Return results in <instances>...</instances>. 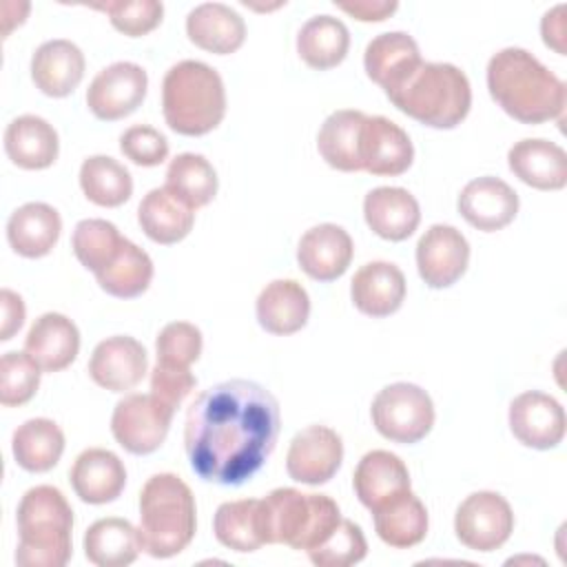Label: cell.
Masks as SVG:
<instances>
[{
    "instance_id": "6da1fadb",
    "label": "cell",
    "mask_w": 567,
    "mask_h": 567,
    "mask_svg": "<svg viewBox=\"0 0 567 567\" xmlns=\"http://www.w3.org/2000/svg\"><path fill=\"white\" fill-rule=\"evenodd\" d=\"M279 425L272 392L248 379L221 381L204 390L186 412L190 470L206 483L244 485L272 454Z\"/></svg>"
},
{
    "instance_id": "7a4b0ae2",
    "label": "cell",
    "mask_w": 567,
    "mask_h": 567,
    "mask_svg": "<svg viewBox=\"0 0 567 567\" xmlns=\"http://www.w3.org/2000/svg\"><path fill=\"white\" fill-rule=\"evenodd\" d=\"M487 89L492 100L523 124L563 120L565 82L520 47L501 49L489 58Z\"/></svg>"
},
{
    "instance_id": "3957f363",
    "label": "cell",
    "mask_w": 567,
    "mask_h": 567,
    "mask_svg": "<svg viewBox=\"0 0 567 567\" xmlns=\"http://www.w3.org/2000/svg\"><path fill=\"white\" fill-rule=\"evenodd\" d=\"M16 563L22 567H64L73 554V509L53 485H35L18 503Z\"/></svg>"
},
{
    "instance_id": "277c9868",
    "label": "cell",
    "mask_w": 567,
    "mask_h": 567,
    "mask_svg": "<svg viewBox=\"0 0 567 567\" xmlns=\"http://www.w3.org/2000/svg\"><path fill=\"white\" fill-rule=\"evenodd\" d=\"M385 95L401 113L430 128L458 126L472 106L470 80L450 62H421Z\"/></svg>"
},
{
    "instance_id": "5b68a950",
    "label": "cell",
    "mask_w": 567,
    "mask_h": 567,
    "mask_svg": "<svg viewBox=\"0 0 567 567\" xmlns=\"http://www.w3.org/2000/svg\"><path fill=\"white\" fill-rule=\"evenodd\" d=\"M197 507L190 487L171 472L153 474L140 492V538L153 558L184 551L197 529Z\"/></svg>"
},
{
    "instance_id": "8992f818",
    "label": "cell",
    "mask_w": 567,
    "mask_h": 567,
    "mask_svg": "<svg viewBox=\"0 0 567 567\" xmlns=\"http://www.w3.org/2000/svg\"><path fill=\"white\" fill-rule=\"evenodd\" d=\"M162 111L166 124L188 137L206 135L226 115V89L221 75L199 60L173 64L162 82Z\"/></svg>"
},
{
    "instance_id": "52a82bcc",
    "label": "cell",
    "mask_w": 567,
    "mask_h": 567,
    "mask_svg": "<svg viewBox=\"0 0 567 567\" xmlns=\"http://www.w3.org/2000/svg\"><path fill=\"white\" fill-rule=\"evenodd\" d=\"M341 520L339 505L328 494H303L277 487L261 498V529L266 545H288L310 551L323 543Z\"/></svg>"
},
{
    "instance_id": "ba28073f",
    "label": "cell",
    "mask_w": 567,
    "mask_h": 567,
    "mask_svg": "<svg viewBox=\"0 0 567 567\" xmlns=\"http://www.w3.org/2000/svg\"><path fill=\"white\" fill-rule=\"evenodd\" d=\"M372 423L377 432L401 445H412L425 439L434 425V403L430 394L408 381L390 383L372 399Z\"/></svg>"
},
{
    "instance_id": "9c48e42d",
    "label": "cell",
    "mask_w": 567,
    "mask_h": 567,
    "mask_svg": "<svg viewBox=\"0 0 567 567\" xmlns=\"http://www.w3.org/2000/svg\"><path fill=\"white\" fill-rule=\"evenodd\" d=\"M177 410L151 394H128L117 401L111 416L115 441L135 456H146L159 450L171 430Z\"/></svg>"
},
{
    "instance_id": "30bf717a",
    "label": "cell",
    "mask_w": 567,
    "mask_h": 567,
    "mask_svg": "<svg viewBox=\"0 0 567 567\" xmlns=\"http://www.w3.org/2000/svg\"><path fill=\"white\" fill-rule=\"evenodd\" d=\"M456 538L474 551H494L514 532V512L498 492H474L456 509Z\"/></svg>"
},
{
    "instance_id": "8fae6325",
    "label": "cell",
    "mask_w": 567,
    "mask_h": 567,
    "mask_svg": "<svg viewBox=\"0 0 567 567\" xmlns=\"http://www.w3.org/2000/svg\"><path fill=\"white\" fill-rule=\"evenodd\" d=\"M148 75L135 62H113L104 66L89 84L86 106L104 122H115L131 115L146 97Z\"/></svg>"
},
{
    "instance_id": "7c38bea8",
    "label": "cell",
    "mask_w": 567,
    "mask_h": 567,
    "mask_svg": "<svg viewBox=\"0 0 567 567\" xmlns=\"http://www.w3.org/2000/svg\"><path fill=\"white\" fill-rule=\"evenodd\" d=\"M343 461V441L328 425H308L288 445V476L306 485L328 483Z\"/></svg>"
},
{
    "instance_id": "4fadbf2b",
    "label": "cell",
    "mask_w": 567,
    "mask_h": 567,
    "mask_svg": "<svg viewBox=\"0 0 567 567\" xmlns=\"http://www.w3.org/2000/svg\"><path fill=\"white\" fill-rule=\"evenodd\" d=\"M470 264L465 235L450 224H432L416 244V268L430 288H450Z\"/></svg>"
},
{
    "instance_id": "5bb4252c",
    "label": "cell",
    "mask_w": 567,
    "mask_h": 567,
    "mask_svg": "<svg viewBox=\"0 0 567 567\" xmlns=\"http://www.w3.org/2000/svg\"><path fill=\"white\" fill-rule=\"evenodd\" d=\"M565 410L545 392L529 390L509 403V430L532 450H554L565 439Z\"/></svg>"
},
{
    "instance_id": "9a60e30c",
    "label": "cell",
    "mask_w": 567,
    "mask_h": 567,
    "mask_svg": "<svg viewBox=\"0 0 567 567\" xmlns=\"http://www.w3.org/2000/svg\"><path fill=\"white\" fill-rule=\"evenodd\" d=\"M361 168L379 177H396L412 166L414 146L410 135L383 115H365L359 144Z\"/></svg>"
},
{
    "instance_id": "2e32d148",
    "label": "cell",
    "mask_w": 567,
    "mask_h": 567,
    "mask_svg": "<svg viewBox=\"0 0 567 567\" xmlns=\"http://www.w3.org/2000/svg\"><path fill=\"white\" fill-rule=\"evenodd\" d=\"M146 370V348L128 334H115L100 341L89 359V377L111 392L133 390L144 379Z\"/></svg>"
},
{
    "instance_id": "e0dca14e",
    "label": "cell",
    "mask_w": 567,
    "mask_h": 567,
    "mask_svg": "<svg viewBox=\"0 0 567 567\" xmlns=\"http://www.w3.org/2000/svg\"><path fill=\"white\" fill-rule=\"evenodd\" d=\"M461 217L483 233L509 226L518 213V193L501 177L483 175L467 182L456 199Z\"/></svg>"
},
{
    "instance_id": "ac0fdd59",
    "label": "cell",
    "mask_w": 567,
    "mask_h": 567,
    "mask_svg": "<svg viewBox=\"0 0 567 567\" xmlns=\"http://www.w3.org/2000/svg\"><path fill=\"white\" fill-rule=\"evenodd\" d=\"M354 255L352 239L337 224H319L308 228L297 246L299 268L315 281L328 284L339 279Z\"/></svg>"
},
{
    "instance_id": "d6986e66",
    "label": "cell",
    "mask_w": 567,
    "mask_h": 567,
    "mask_svg": "<svg viewBox=\"0 0 567 567\" xmlns=\"http://www.w3.org/2000/svg\"><path fill=\"white\" fill-rule=\"evenodd\" d=\"M69 481L80 501L89 505H104L124 492L126 467L115 452L89 447L73 461Z\"/></svg>"
},
{
    "instance_id": "ffe728a7",
    "label": "cell",
    "mask_w": 567,
    "mask_h": 567,
    "mask_svg": "<svg viewBox=\"0 0 567 567\" xmlns=\"http://www.w3.org/2000/svg\"><path fill=\"white\" fill-rule=\"evenodd\" d=\"M350 297L354 308L365 317H390L405 299V277L401 268L390 261H370L354 272Z\"/></svg>"
},
{
    "instance_id": "44dd1931",
    "label": "cell",
    "mask_w": 567,
    "mask_h": 567,
    "mask_svg": "<svg viewBox=\"0 0 567 567\" xmlns=\"http://www.w3.org/2000/svg\"><path fill=\"white\" fill-rule=\"evenodd\" d=\"M24 352L44 372H60L69 368L80 352L78 326L60 312L40 315L24 339Z\"/></svg>"
},
{
    "instance_id": "7402d4cb",
    "label": "cell",
    "mask_w": 567,
    "mask_h": 567,
    "mask_svg": "<svg viewBox=\"0 0 567 567\" xmlns=\"http://www.w3.org/2000/svg\"><path fill=\"white\" fill-rule=\"evenodd\" d=\"M84 53L71 40L42 42L31 58L33 84L49 97H66L84 78Z\"/></svg>"
},
{
    "instance_id": "603a6c76",
    "label": "cell",
    "mask_w": 567,
    "mask_h": 567,
    "mask_svg": "<svg viewBox=\"0 0 567 567\" xmlns=\"http://www.w3.org/2000/svg\"><path fill=\"white\" fill-rule=\"evenodd\" d=\"M509 171L538 190H560L567 184V153L549 140L527 137L507 151Z\"/></svg>"
},
{
    "instance_id": "cb8c5ba5",
    "label": "cell",
    "mask_w": 567,
    "mask_h": 567,
    "mask_svg": "<svg viewBox=\"0 0 567 567\" xmlns=\"http://www.w3.org/2000/svg\"><path fill=\"white\" fill-rule=\"evenodd\" d=\"M363 217L374 235L388 241L408 239L421 221L416 197L399 186L372 188L363 199Z\"/></svg>"
},
{
    "instance_id": "d4e9b609",
    "label": "cell",
    "mask_w": 567,
    "mask_h": 567,
    "mask_svg": "<svg viewBox=\"0 0 567 567\" xmlns=\"http://www.w3.org/2000/svg\"><path fill=\"white\" fill-rule=\"evenodd\" d=\"M186 35L208 53L228 55L244 44L246 22L224 2H202L186 16Z\"/></svg>"
},
{
    "instance_id": "484cf974",
    "label": "cell",
    "mask_w": 567,
    "mask_h": 567,
    "mask_svg": "<svg viewBox=\"0 0 567 567\" xmlns=\"http://www.w3.org/2000/svg\"><path fill=\"white\" fill-rule=\"evenodd\" d=\"M259 326L277 337L299 332L310 317V297L295 279H275L266 284L255 303Z\"/></svg>"
},
{
    "instance_id": "4316f807",
    "label": "cell",
    "mask_w": 567,
    "mask_h": 567,
    "mask_svg": "<svg viewBox=\"0 0 567 567\" xmlns=\"http://www.w3.org/2000/svg\"><path fill=\"white\" fill-rule=\"evenodd\" d=\"M421 51L412 35L405 31H388L372 38L363 53V66L372 82L383 91L401 84L419 64Z\"/></svg>"
},
{
    "instance_id": "83f0119b",
    "label": "cell",
    "mask_w": 567,
    "mask_h": 567,
    "mask_svg": "<svg viewBox=\"0 0 567 567\" xmlns=\"http://www.w3.org/2000/svg\"><path fill=\"white\" fill-rule=\"evenodd\" d=\"M62 233L60 213L44 202H27L7 221L9 246L27 259L44 257L53 250Z\"/></svg>"
},
{
    "instance_id": "f1b7e54d",
    "label": "cell",
    "mask_w": 567,
    "mask_h": 567,
    "mask_svg": "<svg viewBox=\"0 0 567 567\" xmlns=\"http://www.w3.org/2000/svg\"><path fill=\"white\" fill-rule=\"evenodd\" d=\"M4 153L24 171L49 168L60 153L58 131L40 115H20L4 131Z\"/></svg>"
},
{
    "instance_id": "f546056e",
    "label": "cell",
    "mask_w": 567,
    "mask_h": 567,
    "mask_svg": "<svg viewBox=\"0 0 567 567\" xmlns=\"http://www.w3.org/2000/svg\"><path fill=\"white\" fill-rule=\"evenodd\" d=\"M372 520L377 536L394 549L414 547L427 534V509L412 489L399 492L377 505Z\"/></svg>"
},
{
    "instance_id": "4dcf8cb0",
    "label": "cell",
    "mask_w": 567,
    "mask_h": 567,
    "mask_svg": "<svg viewBox=\"0 0 567 567\" xmlns=\"http://www.w3.org/2000/svg\"><path fill=\"white\" fill-rule=\"evenodd\" d=\"M137 221L151 241L171 246L193 230L195 210L162 186L142 197L137 206Z\"/></svg>"
},
{
    "instance_id": "1f68e13d",
    "label": "cell",
    "mask_w": 567,
    "mask_h": 567,
    "mask_svg": "<svg viewBox=\"0 0 567 567\" xmlns=\"http://www.w3.org/2000/svg\"><path fill=\"white\" fill-rule=\"evenodd\" d=\"M352 485L361 505L372 512L390 496L410 489V472L396 454L388 450H372L361 456Z\"/></svg>"
},
{
    "instance_id": "d6a6232c",
    "label": "cell",
    "mask_w": 567,
    "mask_h": 567,
    "mask_svg": "<svg viewBox=\"0 0 567 567\" xmlns=\"http://www.w3.org/2000/svg\"><path fill=\"white\" fill-rule=\"evenodd\" d=\"M142 549L140 529L126 518H100L84 534V554L97 567H126Z\"/></svg>"
},
{
    "instance_id": "836d02e7",
    "label": "cell",
    "mask_w": 567,
    "mask_h": 567,
    "mask_svg": "<svg viewBox=\"0 0 567 567\" xmlns=\"http://www.w3.org/2000/svg\"><path fill=\"white\" fill-rule=\"evenodd\" d=\"M363 122L365 113L354 109H339L323 120L317 135V151L328 166L341 173L363 171L359 157Z\"/></svg>"
},
{
    "instance_id": "e575fe53",
    "label": "cell",
    "mask_w": 567,
    "mask_h": 567,
    "mask_svg": "<svg viewBox=\"0 0 567 567\" xmlns=\"http://www.w3.org/2000/svg\"><path fill=\"white\" fill-rule=\"evenodd\" d=\"M350 49V31L334 16H312L297 33V53L315 71L341 64Z\"/></svg>"
},
{
    "instance_id": "d590c367",
    "label": "cell",
    "mask_w": 567,
    "mask_h": 567,
    "mask_svg": "<svg viewBox=\"0 0 567 567\" xmlns=\"http://www.w3.org/2000/svg\"><path fill=\"white\" fill-rule=\"evenodd\" d=\"M16 463L27 472H49L64 452V434L51 419H29L16 427L11 439Z\"/></svg>"
},
{
    "instance_id": "8d00e7d4",
    "label": "cell",
    "mask_w": 567,
    "mask_h": 567,
    "mask_svg": "<svg viewBox=\"0 0 567 567\" xmlns=\"http://www.w3.org/2000/svg\"><path fill=\"white\" fill-rule=\"evenodd\" d=\"M213 532L215 538L233 551H257L261 545H266L261 529V498L221 503L213 518Z\"/></svg>"
},
{
    "instance_id": "74e56055",
    "label": "cell",
    "mask_w": 567,
    "mask_h": 567,
    "mask_svg": "<svg viewBox=\"0 0 567 567\" xmlns=\"http://www.w3.org/2000/svg\"><path fill=\"white\" fill-rule=\"evenodd\" d=\"M100 288L117 299H133L148 290L153 281V259L131 239H122V246L113 261L95 275Z\"/></svg>"
},
{
    "instance_id": "f35d334b",
    "label": "cell",
    "mask_w": 567,
    "mask_h": 567,
    "mask_svg": "<svg viewBox=\"0 0 567 567\" xmlns=\"http://www.w3.org/2000/svg\"><path fill=\"white\" fill-rule=\"evenodd\" d=\"M217 173L199 153H179L166 168V188L193 210L206 206L217 195Z\"/></svg>"
},
{
    "instance_id": "ab89813d",
    "label": "cell",
    "mask_w": 567,
    "mask_h": 567,
    "mask_svg": "<svg viewBox=\"0 0 567 567\" xmlns=\"http://www.w3.org/2000/svg\"><path fill=\"white\" fill-rule=\"evenodd\" d=\"M80 188L84 197L97 206L115 208L131 199V173L109 155H91L80 166Z\"/></svg>"
},
{
    "instance_id": "60d3db41",
    "label": "cell",
    "mask_w": 567,
    "mask_h": 567,
    "mask_svg": "<svg viewBox=\"0 0 567 567\" xmlns=\"http://www.w3.org/2000/svg\"><path fill=\"white\" fill-rule=\"evenodd\" d=\"M122 239L124 237L120 235L115 224L93 217V219H82L75 224L71 246H73L78 261L86 270L97 275L102 268H106L113 261V257L117 255V250L122 246Z\"/></svg>"
},
{
    "instance_id": "b9f144b4",
    "label": "cell",
    "mask_w": 567,
    "mask_h": 567,
    "mask_svg": "<svg viewBox=\"0 0 567 567\" xmlns=\"http://www.w3.org/2000/svg\"><path fill=\"white\" fill-rule=\"evenodd\" d=\"M306 554L317 567H350L365 558L368 540L357 523L341 518L332 534Z\"/></svg>"
},
{
    "instance_id": "7bdbcfd3",
    "label": "cell",
    "mask_w": 567,
    "mask_h": 567,
    "mask_svg": "<svg viewBox=\"0 0 567 567\" xmlns=\"http://www.w3.org/2000/svg\"><path fill=\"white\" fill-rule=\"evenodd\" d=\"M40 385V365L27 352H4L0 359V403L24 405Z\"/></svg>"
},
{
    "instance_id": "ee69618b",
    "label": "cell",
    "mask_w": 567,
    "mask_h": 567,
    "mask_svg": "<svg viewBox=\"0 0 567 567\" xmlns=\"http://www.w3.org/2000/svg\"><path fill=\"white\" fill-rule=\"evenodd\" d=\"M93 7L102 9L111 24L128 38L151 33L164 16V4L157 0H109Z\"/></svg>"
},
{
    "instance_id": "f6af8a7d",
    "label": "cell",
    "mask_w": 567,
    "mask_h": 567,
    "mask_svg": "<svg viewBox=\"0 0 567 567\" xmlns=\"http://www.w3.org/2000/svg\"><path fill=\"white\" fill-rule=\"evenodd\" d=\"M202 332L197 326L188 321H173L166 323L157 339H155V352L157 363L162 365H175V368H190L202 354Z\"/></svg>"
},
{
    "instance_id": "bcb514c9",
    "label": "cell",
    "mask_w": 567,
    "mask_h": 567,
    "mask_svg": "<svg viewBox=\"0 0 567 567\" xmlns=\"http://www.w3.org/2000/svg\"><path fill=\"white\" fill-rule=\"evenodd\" d=\"M120 151L137 166H157L168 157V140L153 126L135 124L120 135Z\"/></svg>"
},
{
    "instance_id": "7dc6e473",
    "label": "cell",
    "mask_w": 567,
    "mask_h": 567,
    "mask_svg": "<svg viewBox=\"0 0 567 567\" xmlns=\"http://www.w3.org/2000/svg\"><path fill=\"white\" fill-rule=\"evenodd\" d=\"M195 385L197 379L188 368L155 363V368L151 370V392L173 410L182 405V401L195 390Z\"/></svg>"
},
{
    "instance_id": "c3c4849f",
    "label": "cell",
    "mask_w": 567,
    "mask_h": 567,
    "mask_svg": "<svg viewBox=\"0 0 567 567\" xmlns=\"http://www.w3.org/2000/svg\"><path fill=\"white\" fill-rule=\"evenodd\" d=\"M334 4L337 9L350 13L361 22H381L399 9L394 0H350V2H334Z\"/></svg>"
},
{
    "instance_id": "681fc988",
    "label": "cell",
    "mask_w": 567,
    "mask_h": 567,
    "mask_svg": "<svg viewBox=\"0 0 567 567\" xmlns=\"http://www.w3.org/2000/svg\"><path fill=\"white\" fill-rule=\"evenodd\" d=\"M0 308H2V326H0V341H9L24 323V301L18 292L2 288L0 290Z\"/></svg>"
},
{
    "instance_id": "f907efd6",
    "label": "cell",
    "mask_w": 567,
    "mask_h": 567,
    "mask_svg": "<svg viewBox=\"0 0 567 567\" xmlns=\"http://www.w3.org/2000/svg\"><path fill=\"white\" fill-rule=\"evenodd\" d=\"M543 42L558 55H565V4H556L540 20Z\"/></svg>"
}]
</instances>
